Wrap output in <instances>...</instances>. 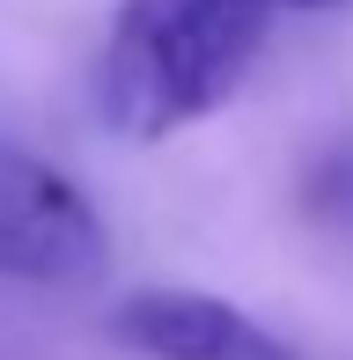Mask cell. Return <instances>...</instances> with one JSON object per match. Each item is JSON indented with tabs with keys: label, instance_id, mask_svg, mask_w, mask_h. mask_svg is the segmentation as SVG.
I'll return each mask as SVG.
<instances>
[{
	"label": "cell",
	"instance_id": "3957f363",
	"mask_svg": "<svg viewBox=\"0 0 353 360\" xmlns=\"http://www.w3.org/2000/svg\"><path fill=\"white\" fill-rule=\"evenodd\" d=\"M110 338L140 360H302L258 316L206 287H140L110 309Z\"/></svg>",
	"mask_w": 353,
	"mask_h": 360
},
{
	"label": "cell",
	"instance_id": "277c9868",
	"mask_svg": "<svg viewBox=\"0 0 353 360\" xmlns=\"http://www.w3.org/2000/svg\"><path fill=\"white\" fill-rule=\"evenodd\" d=\"M272 8H353V0H272Z\"/></svg>",
	"mask_w": 353,
	"mask_h": 360
},
{
	"label": "cell",
	"instance_id": "6da1fadb",
	"mask_svg": "<svg viewBox=\"0 0 353 360\" xmlns=\"http://www.w3.org/2000/svg\"><path fill=\"white\" fill-rule=\"evenodd\" d=\"M272 0H118L96 52V118L125 147H155L214 118L250 81Z\"/></svg>",
	"mask_w": 353,
	"mask_h": 360
},
{
	"label": "cell",
	"instance_id": "7a4b0ae2",
	"mask_svg": "<svg viewBox=\"0 0 353 360\" xmlns=\"http://www.w3.org/2000/svg\"><path fill=\"white\" fill-rule=\"evenodd\" d=\"M110 265V221L82 176L0 140V280L15 287H89Z\"/></svg>",
	"mask_w": 353,
	"mask_h": 360
}]
</instances>
